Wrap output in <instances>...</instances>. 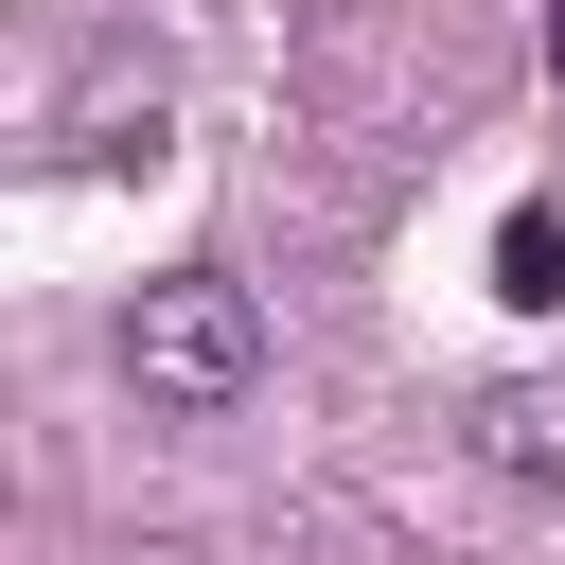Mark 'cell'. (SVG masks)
<instances>
[{
    "instance_id": "1",
    "label": "cell",
    "mask_w": 565,
    "mask_h": 565,
    "mask_svg": "<svg viewBox=\"0 0 565 565\" xmlns=\"http://www.w3.org/2000/svg\"><path fill=\"white\" fill-rule=\"evenodd\" d=\"M124 388H141V406H177V424L247 406V388H265V318H247V282H212V265L141 282V300H124Z\"/></svg>"
},
{
    "instance_id": "2",
    "label": "cell",
    "mask_w": 565,
    "mask_h": 565,
    "mask_svg": "<svg viewBox=\"0 0 565 565\" xmlns=\"http://www.w3.org/2000/svg\"><path fill=\"white\" fill-rule=\"evenodd\" d=\"M459 441H477L494 477H565V371H494V388L459 406Z\"/></svg>"
},
{
    "instance_id": "3",
    "label": "cell",
    "mask_w": 565,
    "mask_h": 565,
    "mask_svg": "<svg viewBox=\"0 0 565 565\" xmlns=\"http://www.w3.org/2000/svg\"><path fill=\"white\" fill-rule=\"evenodd\" d=\"M494 300H565V212H512L494 230Z\"/></svg>"
},
{
    "instance_id": "4",
    "label": "cell",
    "mask_w": 565,
    "mask_h": 565,
    "mask_svg": "<svg viewBox=\"0 0 565 565\" xmlns=\"http://www.w3.org/2000/svg\"><path fill=\"white\" fill-rule=\"evenodd\" d=\"M547 71H565V0H547Z\"/></svg>"
}]
</instances>
